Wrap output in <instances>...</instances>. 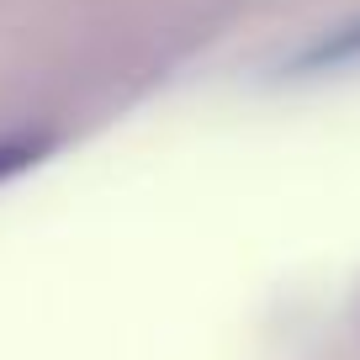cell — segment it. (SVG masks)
<instances>
[{
	"mask_svg": "<svg viewBox=\"0 0 360 360\" xmlns=\"http://www.w3.org/2000/svg\"><path fill=\"white\" fill-rule=\"evenodd\" d=\"M360 58V22L339 27V32L318 37L313 48H302L297 53V69H334V64H355Z\"/></svg>",
	"mask_w": 360,
	"mask_h": 360,
	"instance_id": "1",
	"label": "cell"
}]
</instances>
